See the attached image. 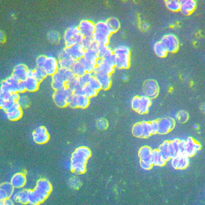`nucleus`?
<instances>
[{"label":"nucleus","instance_id":"53","mask_svg":"<svg viewBox=\"0 0 205 205\" xmlns=\"http://www.w3.org/2000/svg\"><path fill=\"white\" fill-rule=\"evenodd\" d=\"M140 164L141 167L145 170H149L152 167L153 165L152 164L145 163L142 162H140Z\"/></svg>","mask_w":205,"mask_h":205},{"label":"nucleus","instance_id":"24","mask_svg":"<svg viewBox=\"0 0 205 205\" xmlns=\"http://www.w3.org/2000/svg\"><path fill=\"white\" fill-rule=\"evenodd\" d=\"M189 158L185 154H179L171 158L172 166L175 169H185L189 165Z\"/></svg>","mask_w":205,"mask_h":205},{"label":"nucleus","instance_id":"30","mask_svg":"<svg viewBox=\"0 0 205 205\" xmlns=\"http://www.w3.org/2000/svg\"><path fill=\"white\" fill-rule=\"evenodd\" d=\"M14 189L10 182L2 183L0 185V200H4L7 198L11 197L14 192Z\"/></svg>","mask_w":205,"mask_h":205},{"label":"nucleus","instance_id":"44","mask_svg":"<svg viewBox=\"0 0 205 205\" xmlns=\"http://www.w3.org/2000/svg\"><path fill=\"white\" fill-rule=\"evenodd\" d=\"M93 76L92 73L87 72L81 76H78L81 85L84 87L88 84Z\"/></svg>","mask_w":205,"mask_h":205},{"label":"nucleus","instance_id":"18","mask_svg":"<svg viewBox=\"0 0 205 205\" xmlns=\"http://www.w3.org/2000/svg\"><path fill=\"white\" fill-rule=\"evenodd\" d=\"M67 54L75 61L83 57L85 49L81 43L74 44L64 48Z\"/></svg>","mask_w":205,"mask_h":205},{"label":"nucleus","instance_id":"40","mask_svg":"<svg viewBox=\"0 0 205 205\" xmlns=\"http://www.w3.org/2000/svg\"><path fill=\"white\" fill-rule=\"evenodd\" d=\"M167 7L170 10L176 11L180 9L181 1L177 0H169L166 1Z\"/></svg>","mask_w":205,"mask_h":205},{"label":"nucleus","instance_id":"5","mask_svg":"<svg viewBox=\"0 0 205 205\" xmlns=\"http://www.w3.org/2000/svg\"><path fill=\"white\" fill-rule=\"evenodd\" d=\"M112 34L105 21L100 20L95 23L93 38L99 45H109Z\"/></svg>","mask_w":205,"mask_h":205},{"label":"nucleus","instance_id":"10","mask_svg":"<svg viewBox=\"0 0 205 205\" xmlns=\"http://www.w3.org/2000/svg\"><path fill=\"white\" fill-rule=\"evenodd\" d=\"M83 37L77 26L73 25L69 27L65 30L64 34V39L66 47L81 43Z\"/></svg>","mask_w":205,"mask_h":205},{"label":"nucleus","instance_id":"12","mask_svg":"<svg viewBox=\"0 0 205 205\" xmlns=\"http://www.w3.org/2000/svg\"><path fill=\"white\" fill-rule=\"evenodd\" d=\"M115 68V58L113 54L106 58L99 57L97 61L95 69L111 75L114 72Z\"/></svg>","mask_w":205,"mask_h":205},{"label":"nucleus","instance_id":"9","mask_svg":"<svg viewBox=\"0 0 205 205\" xmlns=\"http://www.w3.org/2000/svg\"><path fill=\"white\" fill-rule=\"evenodd\" d=\"M74 94L73 91L67 86L55 90L53 95L55 104L60 107H64L69 105V100Z\"/></svg>","mask_w":205,"mask_h":205},{"label":"nucleus","instance_id":"46","mask_svg":"<svg viewBox=\"0 0 205 205\" xmlns=\"http://www.w3.org/2000/svg\"><path fill=\"white\" fill-rule=\"evenodd\" d=\"M69 184L70 187L72 189H77L80 187L81 182L78 177L73 176L69 180Z\"/></svg>","mask_w":205,"mask_h":205},{"label":"nucleus","instance_id":"37","mask_svg":"<svg viewBox=\"0 0 205 205\" xmlns=\"http://www.w3.org/2000/svg\"><path fill=\"white\" fill-rule=\"evenodd\" d=\"M71 69L76 76H81L87 72L84 66L80 59L75 61Z\"/></svg>","mask_w":205,"mask_h":205},{"label":"nucleus","instance_id":"15","mask_svg":"<svg viewBox=\"0 0 205 205\" xmlns=\"http://www.w3.org/2000/svg\"><path fill=\"white\" fill-rule=\"evenodd\" d=\"M78 26L83 37L93 38L95 23L93 21L88 19H83L80 21Z\"/></svg>","mask_w":205,"mask_h":205},{"label":"nucleus","instance_id":"32","mask_svg":"<svg viewBox=\"0 0 205 205\" xmlns=\"http://www.w3.org/2000/svg\"><path fill=\"white\" fill-rule=\"evenodd\" d=\"M196 6V1L194 0H184L181 1L180 9L184 14L187 15L191 13Z\"/></svg>","mask_w":205,"mask_h":205},{"label":"nucleus","instance_id":"14","mask_svg":"<svg viewBox=\"0 0 205 205\" xmlns=\"http://www.w3.org/2000/svg\"><path fill=\"white\" fill-rule=\"evenodd\" d=\"M158 125L157 133L165 134L170 132L174 128L176 122L174 118L166 117L157 120Z\"/></svg>","mask_w":205,"mask_h":205},{"label":"nucleus","instance_id":"1","mask_svg":"<svg viewBox=\"0 0 205 205\" xmlns=\"http://www.w3.org/2000/svg\"><path fill=\"white\" fill-rule=\"evenodd\" d=\"M91 155L90 150L86 146H81L76 148L72 154L70 160L71 170L77 174L84 173Z\"/></svg>","mask_w":205,"mask_h":205},{"label":"nucleus","instance_id":"27","mask_svg":"<svg viewBox=\"0 0 205 205\" xmlns=\"http://www.w3.org/2000/svg\"><path fill=\"white\" fill-rule=\"evenodd\" d=\"M30 190L23 189L14 192L11 198L14 202L22 204L29 203Z\"/></svg>","mask_w":205,"mask_h":205},{"label":"nucleus","instance_id":"13","mask_svg":"<svg viewBox=\"0 0 205 205\" xmlns=\"http://www.w3.org/2000/svg\"><path fill=\"white\" fill-rule=\"evenodd\" d=\"M143 89L144 95L151 99L156 98L159 91L158 84L153 79L146 80L143 84Z\"/></svg>","mask_w":205,"mask_h":205},{"label":"nucleus","instance_id":"57","mask_svg":"<svg viewBox=\"0 0 205 205\" xmlns=\"http://www.w3.org/2000/svg\"><path fill=\"white\" fill-rule=\"evenodd\" d=\"M194 128L196 130H197L199 128V126L198 124H195L194 125Z\"/></svg>","mask_w":205,"mask_h":205},{"label":"nucleus","instance_id":"16","mask_svg":"<svg viewBox=\"0 0 205 205\" xmlns=\"http://www.w3.org/2000/svg\"><path fill=\"white\" fill-rule=\"evenodd\" d=\"M1 110L5 117L12 121L19 119L23 115L22 109L17 101L14 102L6 110Z\"/></svg>","mask_w":205,"mask_h":205},{"label":"nucleus","instance_id":"43","mask_svg":"<svg viewBox=\"0 0 205 205\" xmlns=\"http://www.w3.org/2000/svg\"><path fill=\"white\" fill-rule=\"evenodd\" d=\"M98 92L88 84L85 86L83 88V94L90 98L95 96Z\"/></svg>","mask_w":205,"mask_h":205},{"label":"nucleus","instance_id":"45","mask_svg":"<svg viewBox=\"0 0 205 205\" xmlns=\"http://www.w3.org/2000/svg\"><path fill=\"white\" fill-rule=\"evenodd\" d=\"M88 84L98 92L100 90L102 89L100 83L98 80L93 75L91 78Z\"/></svg>","mask_w":205,"mask_h":205},{"label":"nucleus","instance_id":"54","mask_svg":"<svg viewBox=\"0 0 205 205\" xmlns=\"http://www.w3.org/2000/svg\"><path fill=\"white\" fill-rule=\"evenodd\" d=\"M14 201L11 198H8L4 201V205H12L14 204Z\"/></svg>","mask_w":205,"mask_h":205},{"label":"nucleus","instance_id":"42","mask_svg":"<svg viewBox=\"0 0 205 205\" xmlns=\"http://www.w3.org/2000/svg\"><path fill=\"white\" fill-rule=\"evenodd\" d=\"M21 108H27L30 104V100L26 95L23 93H20L19 98L17 101Z\"/></svg>","mask_w":205,"mask_h":205},{"label":"nucleus","instance_id":"31","mask_svg":"<svg viewBox=\"0 0 205 205\" xmlns=\"http://www.w3.org/2000/svg\"><path fill=\"white\" fill-rule=\"evenodd\" d=\"M23 81L26 91L33 92L36 91L38 89L40 82L33 76H28Z\"/></svg>","mask_w":205,"mask_h":205},{"label":"nucleus","instance_id":"36","mask_svg":"<svg viewBox=\"0 0 205 205\" xmlns=\"http://www.w3.org/2000/svg\"><path fill=\"white\" fill-rule=\"evenodd\" d=\"M166 161L158 149L153 150L152 162L153 165L163 166L165 164Z\"/></svg>","mask_w":205,"mask_h":205},{"label":"nucleus","instance_id":"23","mask_svg":"<svg viewBox=\"0 0 205 205\" xmlns=\"http://www.w3.org/2000/svg\"><path fill=\"white\" fill-rule=\"evenodd\" d=\"M92 74L100 83L102 89L107 90L110 88L112 83L111 75L101 72L95 69Z\"/></svg>","mask_w":205,"mask_h":205},{"label":"nucleus","instance_id":"41","mask_svg":"<svg viewBox=\"0 0 205 205\" xmlns=\"http://www.w3.org/2000/svg\"><path fill=\"white\" fill-rule=\"evenodd\" d=\"M80 59L84 66L87 72L92 73L96 68V63L88 61L83 57Z\"/></svg>","mask_w":205,"mask_h":205},{"label":"nucleus","instance_id":"39","mask_svg":"<svg viewBox=\"0 0 205 205\" xmlns=\"http://www.w3.org/2000/svg\"><path fill=\"white\" fill-rule=\"evenodd\" d=\"M189 118L188 113L184 110H181L178 112L175 115L174 119L175 122L177 121L180 123H184L186 122Z\"/></svg>","mask_w":205,"mask_h":205},{"label":"nucleus","instance_id":"48","mask_svg":"<svg viewBox=\"0 0 205 205\" xmlns=\"http://www.w3.org/2000/svg\"><path fill=\"white\" fill-rule=\"evenodd\" d=\"M49 40L54 43H57L59 42L60 36L58 32L54 31L49 32L48 34Z\"/></svg>","mask_w":205,"mask_h":205},{"label":"nucleus","instance_id":"50","mask_svg":"<svg viewBox=\"0 0 205 205\" xmlns=\"http://www.w3.org/2000/svg\"><path fill=\"white\" fill-rule=\"evenodd\" d=\"M179 154H184L186 146L185 140H180L179 143Z\"/></svg>","mask_w":205,"mask_h":205},{"label":"nucleus","instance_id":"7","mask_svg":"<svg viewBox=\"0 0 205 205\" xmlns=\"http://www.w3.org/2000/svg\"><path fill=\"white\" fill-rule=\"evenodd\" d=\"M179 141L176 139L165 141L158 149L164 159L167 161L179 154Z\"/></svg>","mask_w":205,"mask_h":205},{"label":"nucleus","instance_id":"34","mask_svg":"<svg viewBox=\"0 0 205 205\" xmlns=\"http://www.w3.org/2000/svg\"><path fill=\"white\" fill-rule=\"evenodd\" d=\"M105 21L108 28L113 34L117 32L120 28V22L116 17H110Z\"/></svg>","mask_w":205,"mask_h":205},{"label":"nucleus","instance_id":"19","mask_svg":"<svg viewBox=\"0 0 205 205\" xmlns=\"http://www.w3.org/2000/svg\"><path fill=\"white\" fill-rule=\"evenodd\" d=\"M160 41L165 46L168 52H175L179 48V43L178 39L173 34H168L164 35Z\"/></svg>","mask_w":205,"mask_h":205},{"label":"nucleus","instance_id":"29","mask_svg":"<svg viewBox=\"0 0 205 205\" xmlns=\"http://www.w3.org/2000/svg\"><path fill=\"white\" fill-rule=\"evenodd\" d=\"M27 179L25 175L21 172L14 174L11 177L10 183L14 188L20 189L26 184Z\"/></svg>","mask_w":205,"mask_h":205},{"label":"nucleus","instance_id":"56","mask_svg":"<svg viewBox=\"0 0 205 205\" xmlns=\"http://www.w3.org/2000/svg\"><path fill=\"white\" fill-rule=\"evenodd\" d=\"M0 41L1 42H4L5 40V37L4 33L2 32H0Z\"/></svg>","mask_w":205,"mask_h":205},{"label":"nucleus","instance_id":"55","mask_svg":"<svg viewBox=\"0 0 205 205\" xmlns=\"http://www.w3.org/2000/svg\"><path fill=\"white\" fill-rule=\"evenodd\" d=\"M141 27L144 30H147L149 28L148 24L146 22H143L141 24Z\"/></svg>","mask_w":205,"mask_h":205},{"label":"nucleus","instance_id":"49","mask_svg":"<svg viewBox=\"0 0 205 205\" xmlns=\"http://www.w3.org/2000/svg\"><path fill=\"white\" fill-rule=\"evenodd\" d=\"M94 41L93 38L83 37L81 43L86 49L90 47Z\"/></svg>","mask_w":205,"mask_h":205},{"label":"nucleus","instance_id":"11","mask_svg":"<svg viewBox=\"0 0 205 205\" xmlns=\"http://www.w3.org/2000/svg\"><path fill=\"white\" fill-rule=\"evenodd\" d=\"M133 135L137 137L146 138L153 134L150 122L142 121L136 123L132 129Z\"/></svg>","mask_w":205,"mask_h":205},{"label":"nucleus","instance_id":"17","mask_svg":"<svg viewBox=\"0 0 205 205\" xmlns=\"http://www.w3.org/2000/svg\"><path fill=\"white\" fill-rule=\"evenodd\" d=\"M34 141L38 144H43L47 142L49 139V134L47 128L44 126L37 127L32 134Z\"/></svg>","mask_w":205,"mask_h":205},{"label":"nucleus","instance_id":"2","mask_svg":"<svg viewBox=\"0 0 205 205\" xmlns=\"http://www.w3.org/2000/svg\"><path fill=\"white\" fill-rule=\"evenodd\" d=\"M52 190V186L45 178L38 180L35 188L30 190L29 203L37 205L41 203L48 198Z\"/></svg>","mask_w":205,"mask_h":205},{"label":"nucleus","instance_id":"3","mask_svg":"<svg viewBox=\"0 0 205 205\" xmlns=\"http://www.w3.org/2000/svg\"><path fill=\"white\" fill-rule=\"evenodd\" d=\"M115 58V67L119 69L128 68L131 64V51L125 45H120L113 49Z\"/></svg>","mask_w":205,"mask_h":205},{"label":"nucleus","instance_id":"20","mask_svg":"<svg viewBox=\"0 0 205 205\" xmlns=\"http://www.w3.org/2000/svg\"><path fill=\"white\" fill-rule=\"evenodd\" d=\"M19 82L20 81L12 75L1 81L0 91H7L11 93L17 92Z\"/></svg>","mask_w":205,"mask_h":205},{"label":"nucleus","instance_id":"26","mask_svg":"<svg viewBox=\"0 0 205 205\" xmlns=\"http://www.w3.org/2000/svg\"><path fill=\"white\" fill-rule=\"evenodd\" d=\"M30 69L25 64H19L13 69L12 75L20 81H24L28 76Z\"/></svg>","mask_w":205,"mask_h":205},{"label":"nucleus","instance_id":"52","mask_svg":"<svg viewBox=\"0 0 205 205\" xmlns=\"http://www.w3.org/2000/svg\"><path fill=\"white\" fill-rule=\"evenodd\" d=\"M26 91L24 81H20L18 87L17 92L20 94L23 93Z\"/></svg>","mask_w":205,"mask_h":205},{"label":"nucleus","instance_id":"6","mask_svg":"<svg viewBox=\"0 0 205 205\" xmlns=\"http://www.w3.org/2000/svg\"><path fill=\"white\" fill-rule=\"evenodd\" d=\"M36 62L37 66L44 69L48 75L52 76L59 68L57 59L52 56L40 55L37 58Z\"/></svg>","mask_w":205,"mask_h":205},{"label":"nucleus","instance_id":"47","mask_svg":"<svg viewBox=\"0 0 205 205\" xmlns=\"http://www.w3.org/2000/svg\"><path fill=\"white\" fill-rule=\"evenodd\" d=\"M97 127L100 130H105L107 128L108 126V123L106 119L101 118L98 119L96 122Z\"/></svg>","mask_w":205,"mask_h":205},{"label":"nucleus","instance_id":"21","mask_svg":"<svg viewBox=\"0 0 205 205\" xmlns=\"http://www.w3.org/2000/svg\"><path fill=\"white\" fill-rule=\"evenodd\" d=\"M90 102V98L84 95L74 94L69 100V105L74 108H85L88 106Z\"/></svg>","mask_w":205,"mask_h":205},{"label":"nucleus","instance_id":"51","mask_svg":"<svg viewBox=\"0 0 205 205\" xmlns=\"http://www.w3.org/2000/svg\"><path fill=\"white\" fill-rule=\"evenodd\" d=\"M150 124L153 134L157 133L158 125L157 120L150 122Z\"/></svg>","mask_w":205,"mask_h":205},{"label":"nucleus","instance_id":"35","mask_svg":"<svg viewBox=\"0 0 205 205\" xmlns=\"http://www.w3.org/2000/svg\"><path fill=\"white\" fill-rule=\"evenodd\" d=\"M98 53L100 58L105 59L113 54V49L109 45H99Z\"/></svg>","mask_w":205,"mask_h":205},{"label":"nucleus","instance_id":"33","mask_svg":"<svg viewBox=\"0 0 205 205\" xmlns=\"http://www.w3.org/2000/svg\"><path fill=\"white\" fill-rule=\"evenodd\" d=\"M29 76H33L40 82L48 76L46 72L42 68L36 66L33 70H30Z\"/></svg>","mask_w":205,"mask_h":205},{"label":"nucleus","instance_id":"8","mask_svg":"<svg viewBox=\"0 0 205 205\" xmlns=\"http://www.w3.org/2000/svg\"><path fill=\"white\" fill-rule=\"evenodd\" d=\"M131 106L135 111L140 114L147 113L152 104L151 99L143 95L134 97L131 101Z\"/></svg>","mask_w":205,"mask_h":205},{"label":"nucleus","instance_id":"4","mask_svg":"<svg viewBox=\"0 0 205 205\" xmlns=\"http://www.w3.org/2000/svg\"><path fill=\"white\" fill-rule=\"evenodd\" d=\"M75 76L71 69L59 67L52 76V87L55 90L62 89Z\"/></svg>","mask_w":205,"mask_h":205},{"label":"nucleus","instance_id":"28","mask_svg":"<svg viewBox=\"0 0 205 205\" xmlns=\"http://www.w3.org/2000/svg\"><path fill=\"white\" fill-rule=\"evenodd\" d=\"M153 150L150 147L147 146H145L141 147L138 152L140 162L150 163L153 164Z\"/></svg>","mask_w":205,"mask_h":205},{"label":"nucleus","instance_id":"25","mask_svg":"<svg viewBox=\"0 0 205 205\" xmlns=\"http://www.w3.org/2000/svg\"><path fill=\"white\" fill-rule=\"evenodd\" d=\"M57 59L59 67L71 69L76 61L67 54L64 49L59 53Z\"/></svg>","mask_w":205,"mask_h":205},{"label":"nucleus","instance_id":"58","mask_svg":"<svg viewBox=\"0 0 205 205\" xmlns=\"http://www.w3.org/2000/svg\"><path fill=\"white\" fill-rule=\"evenodd\" d=\"M128 77L127 75H124L122 77V79L124 81H126L128 79Z\"/></svg>","mask_w":205,"mask_h":205},{"label":"nucleus","instance_id":"38","mask_svg":"<svg viewBox=\"0 0 205 205\" xmlns=\"http://www.w3.org/2000/svg\"><path fill=\"white\" fill-rule=\"evenodd\" d=\"M153 49L156 55L160 57L166 56L168 52L165 46L160 40L156 42L154 44Z\"/></svg>","mask_w":205,"mask_h":205},{"label":"nucleus","instance_id":"22","mask_svg":"<svg viewBox=\"0 0 205 205\" xmlns=\"http://www.w3.org/2000/svg\"><path fill=\"white\" fill-rule=\"evenodd\" d=\"M186 146L184 154L188 157L193 156L201 148V144L192 137H189L185 140Z\"/></svg>","mask_w":205,"mask_h":205}]
</instances>
